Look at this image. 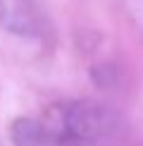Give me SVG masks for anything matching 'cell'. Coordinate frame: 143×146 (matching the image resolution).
<instances>
[{
  "label": "cell",
  "mask_w": 143,
  "mask_h": 146,
  "mask_svg": "<svg viewBox=\"0 0 143 146\" xmlns=\"http://www.w3.org/2000/svg\"><path fill=\"white\" fill-rule=\"evenodd\" d=\"M10 137L14 146H64L43 127L36 117H19L10 127Z\"/></svg>",
  "instance_id": "cell-3"
},
{
  "label": "cell",
  "mask_w": 143,
  "mask_h": 146,
  "mask_svg": "<svg viewBox=\"0 0 143 146\" xmlns=\"http://www.w3.org/2000/svg\"><path fill=\"white\" fill-rule=\"evenodd\" d=\"M124 7H127L129 17L134 19V24L143 31V0H122Z\"/></svg>",
  "instance_id": "cell-4"
},
{
  "label": "cell",
  "mask_w": 143,
  "mask_h": 146,
  "mask_svg": "<svg viewBox=\"0 0 143 146\" xmlns=\"http://www.w3.org/2000/svg\"><path fill=\"white\" fill-rule=\"evenodd\" d=\"M41 122L64 146H100L122 127L117 110L100 101H55L43 110Z\"/></svg>",
  "instance_id": "cell-1"
},
{
  "label": "cell",
  "mask_w": 143,
  "mask_h": 146,
  "mask_svg": "<svg viewBox=\"0 0 143 146\" xmlns=\"http://www.w3.org/2000/svg\"><path fill=\"white\" fill-rule=\"evenodd\" d=\"M0 29L31 38L41 34V15L33 0H0Z\"/></svg>",
  "instance_id": "cell-2"
}]
</instances>
